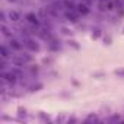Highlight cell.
Instances as JSON below:
<instances>
[{"mask_svg":"<svg viewBox=\"0 0 124 124\" xmlns=\"http://www.w3.org/2000/svg\"><path fill=\"white\" fill-rule=\"evenodd\" d=\"M96 120H98V118H96V117H95V115H89V117H88V120H86V121H96Z\"/></svg>","mask_w":124,"mask_h":124,"instance_id":"cell-20","label":"cell"},{"mask_svg":"<svg viewBox=\"0 0 124 124\" xmlns=\"http://www.w3.org/2000/svg\"><path fill=\"white\" fill-rule=\"evenodd\" d=\"M25 19H26V22L32 26V28H39V16L38 15H35L34 12H29V13H26L25 15Z\"/></svg>","mask_w":124,"mask_h":124,"instance_id":"cell-4","label":"cell"},{"mask_svg":"<svg viewBox=\"0 0 124 124\" xmlns=\"http://www.w3.org/2000/svg\"><path fill=\"white\" fill-rule=\"evenodd\" d=\"M63 5H64L66 10H70V12H78V3H75L73 0H63Z\"/></svg>","mask_w":124,"mask_h":124,"instance_id":"cell-8","label":"cell"},{"mask_svg":"<svg viewBox=\"0 0 124 124\" xmlns=\"http://www.w3.org/2000/svg\"><path fill=\"white\" fill-rule=\"evenodd\" d=\"M0 19H2V22H3V23L8 21V19H6V13H5V12H2V13H0Z\"/></svg>","mask_w":124,"mask_h":124,"instance_id":"cell-18","label":"cell"},{"mask_svg":"<svg viewBox=\"0 0 124 124\" xmlns=\"http://www.w3.org/2000/svg\"><path fill=\"white\" fill-rule=\"evenodd\" d=\"M123 34H124V28H123Z\"/></svg>","mask_w":124,"mask_h":124,"instance_id":"cell-24","label":"cell"},{"mask_svg":"<svg viewBox=\"0 0 124 124\" xmlns=\"http://www.w3.org/2000/svg\"><path fill=\"white\" fill-rule=\"evenodd\" d=\"M48 48H50L51 51H57V50L60 48V44L57 42V39H54V38H53V39H50V41H48Z\"/></svg>","mask_w":124,"mask_h":124,"instance_id":"cell-10","label":"cell"},{"mask_svg":"<svg viewBox=\"0 0 124 124\" xmlns=\"http://www.w3.org/2000/svg\"><path fill=\"white\" fill-rule=\"evenodd\" d=\"M9 48L13 51H22L23 48V42H21L16 38H9Z\"/></svg>","mask_w":124,"mask_h":124,"instance_id":"cell-5","label":"cell"},{"mask_svg":"<svg viewBox=\"0 0 124 124\" xmlns=\"http://www.w3.org/2000/svg\"><path fill=\"white\" fill-rule=\"evenodd\" d=\"M19 78L10 70V72H6V70H3L2 72V80L5 82V83H9V85H15L16 83V80H18Z\"/></svg>","mask_w":124,"mask_h":124,"instance_id":"cell-3","label":"cell"},{"mask_svg":"<svg viewBox=\"0 0 124 124\" xmlns=\"http://www.w3.org/2000/svg\"><path fill=\"white\" fill-rule=\"evenodd\" d=\"M0 53H2V57H3V60H6L8 57H9V50H8V45L6 44H3L2 47H0Z\"/></svg>","mask_w":124,"mask_h":124,"instance_id":"cell-13","label":"cell"},{"mask_svg":"<svg viewBox=\"0 0 124 124\" xmlns=\"http://www.w3.org/2000/svg\"><path fill=\"white\" fill-rule=\"evenodd\" d=\"M2 34H3L6 38H12V35H13V32L6 26V23H2Z\"/></svg>","mask_w":124,"mask_h":124,"instance_id":"cell-11","label":"cell"},{"mask_svg":"<svg viewBox=\"0 0 124 124\" xmlns=\"http://www.w3.org/2000/svg\"><path fill=\"white\" fill-rule=\"evenodd\" d=\"M114 9L118 10L120 13H123V10H124V3H123V0H114Z\"/></svg>","mask_w":124,"mask_h":124,"instance_id":"cell-12","label":"cell"},{"mask_svg":"<svg viewBox=\"0 0 124 124\" xmlns=\"http://www.w3.org/2000/svg\"><path fill=\"white\" fill-rule=\"evenodd\" d=\"M61 34H64V35H69V34H72V32H70L67 28H64V26H63V28H61Z\"/></svg>","mask_w":124,"mask_h":124,"instance_id":"cell-19","label":"cell"},{"mask_svg":"<svg viewBox=\"0 0 124 124\" xmlns=\"http://www.w3.org/2000/svg\"><path fill=\"white\" fill-rule=\"evenodd\" d=\"M64 16H66V19H67L69 22H72V23H76V22L79 21V13H78V12L66 10V12H64Z\"/></svg>","mask_w":124,"mask_h":124,"instance_id":"cell-7","label":"cell"},{"mask_svg":"<svg viewBox=\"0 0 124 124\" xmlns=\"http://www.w3.org/2000/svg\"><path fill=\"white\" fill-rule=\"evenodd\" d=\"M78 13L82 15V16H88L91 13V8L88 3H83V2H79L78 3Z\"/></svg>","mask_w":124,"mask_h":124,"instance_id":"cell-6","label":"cell"},{"mask_svg":"<svg viewBox=\"0 0 124 124\" xmlns=\"http://www.w3.org/2000/svg\"><path fill=\"white\" fill-rule=\"evenodd\" d=\"M123 3H124V0H123Z\"/></svg>","mask_w":124,"mask_h":124,"instance_id":"cell-25","label":"cell"},{"mask_svg":"<svg viewBox=\"0 0 124 124\" xmlns=\"http://www.w3.org/2000/svg\"><path fill=\"white\" fill-rule=\"evenodd\" d=\"M80 2H83V3H88V5L91 6V3H92V0H80Z\"/></svg>","mask_w":124,"mask_h":124,"instance_id":"cell-22","label":"cell"},{"mask_svg":"<svg viewBox=\"0 0 124 124\" xmlns=\"http://www.w3.org/2000/svg\"><path fill=\"white\" fill-rule=\"evenodd\" d=\"M67 44H69V47H73L75 50H79L80 48V45L78 44V41H75V39H69L67 41Z\"/></svg>","mask_w":124,"mask_h":124,"instance_id":"cell-15","label":"cell"},{"mask_svg":"<svg viewBox=\"0 0 124 124\" xmlns=\"http://www.w3.org/2000/svg\"><path fill=\"white\" fill-rule=\"evenodd\" d=\"M101 37V29L99 28H92V38H99Z\"/></svg>","mask_w":124,"mask_h":124,"instance_id":"cell-14","label":"cell"},{"mask_svg":"<svg viewBox=\"0 0 124 124\" xmlns=\"http://www.w3.org/2000/svg\"><path fill=\"white\" fill-rule=\"evenodd\" d=\"M8 2H10V3H15V2H16V0H8Z\"/></svg>","mask_w":124,"mask_h":124,"instance_id":"cell-23","label":"cell"},{"mask_svg":"<svg viewBox=\"0 0 124 124\" xmlns=\"http://www.w3.org/2000/svg\"><path fill=\"white\" fill-rule=\"evenodd\" d=\"M23 47L28 51H39V44L32 38V37H23Z\"/></svg>","mask_w":124,"mask_h":124,"instance_id":"cell-2","label":"cell"},{"mask_svg":"<svg viewBox=\"0 0 124 124\" xmlns=\"http://www.w3.org/2000/svg\"><path fill=\"white\" fill-rule=\"evenodd\" d=\"M118 120H120V117H118V115H114V117L111 118V121H118Z\"/></svg>","mask_w":124,"mask_h":124,"instance_id":"cell-21","label":"cell"},{"mask_svg":"<svg viewBox=\"0 0 124 124\" xmlns=\"http://www.w3.org/2000/svg\"><path fill=\"white\" fill-rule=\"evenodd\" d=\"M31 61H32V55L28 54V53H19V54H16V55L12 57V63L16 67H22L26 63H31Z\"/></svg>","mask_w":124,"mask_h":124,"instance_id":"cell-1","label":"cell"},{"mask_svg":"<svg viewBox=\"0 0 124 124\" xmlns=\"http://www.w3.org/2000/svg\"><path fill=\"white\" fill-rule=\"evenodd\" d=\"M39 89H42V83H35V85H32V86L29 88L31 92H37V91H39Z\"/></svg>","mask_w":124,"mask_h":124,"instance_id":"cell-16","label":"cell"},{"mask_svg":"<svg viewBox=\"0 0 124 124\" xmlns=\"http://www.w3.org/2000/svg\"><path fill=\"white\" fill-rule=\"evenodd\" d=\"M19 19H21V15H19L16 10H10V12H9V21H10V22H18Z\"/></svg>","mask_w":124,"mask_h":124,"instance_id":"cell-9","label":"cell"},{"mask_svg":"<svg viewBox=\"0 0 124 124\" xmlns=\"http://www.w3.org/2000/svg\"><path fill=\"white\" fill-rule=\"evenodd\" d=\"M114 73H115V76H118V78H124V67H121V69H117Z\"/></svg>","mask_w":124,"mask_h":124,"instance_id":"cell-17","label":"cell"}]
</instances>
